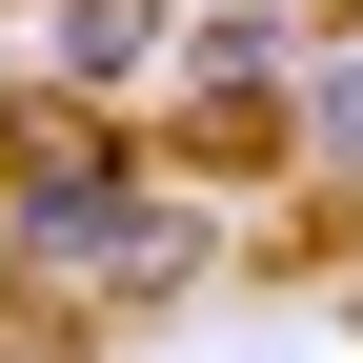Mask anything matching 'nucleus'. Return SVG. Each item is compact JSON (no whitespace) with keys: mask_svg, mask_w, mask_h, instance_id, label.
I'll use <instances>...</instances> for the list:
<instances>
[{"mask_svg":"<svg viewBox=\"0 0 363 363\" xmlns=\"http://www.w3.org/2000/svg\"><path fill=\"white\" fill-rule=\"evenodd\" d=\"M162 121H182V162H303V21H182L162 40Z\"/></svg>","mask_w":363,"mask_h":363,"instance_id":"nucleus-2","label":"nucleus"},{"mask_svg":"<svg viewBox=\"0 0 363 363\" xmlns=\"http://www.w3.org/2000/svg\"><path fill=\"white\" fill-rule=\"evenodd\" d=\"M0 283L40 323H142L202 283V202L162 142H121L101 101H21L0 121Z\"/></svg>","mask_w":363,"mask_h":363,"instance_id":"nucleus-1","label":"nucleus"},{"mask_svg":"<svg viewBox=\"0 0 363 363\" xmlns=\"http://www.w3.org/2000/svg\"><path fill=\"white\" fill-rule=\"evenodd\" d=\"M162 0H61V21H40V81H61V101H121V81H162Z\"/></svg>","mask_w":363,"mask_h":363,"instance_id":"nucleus-4","label":"nucleus"},{"mask_svg":"<svg viewBox=\"0 0 363 363\" xmlns=\"http://www.w3.org/2000/svg\"><path fill=\"white\" fill-rule=\"evenodd\" d=\"M303 182H323V202H363V0H323V21H303Z\"/></svg>","mask_w":363,"mask_h":363,"instance_id":"nucleus-3","label":"nucleus"},{"mask_svg":"<svg viewBox=\"0 0 363 363\" xmlns=\"http://www.w3.org/2000/svg\"><path fill=\"white\" fill-rule=\"evenodd\" d=\"M0 363H81V323H21V343H0Z\"/></svg>","mask_w":363,"mask_h":363,"instance_id":"nucleus-5","label":"nucleus"}]
</instances>
